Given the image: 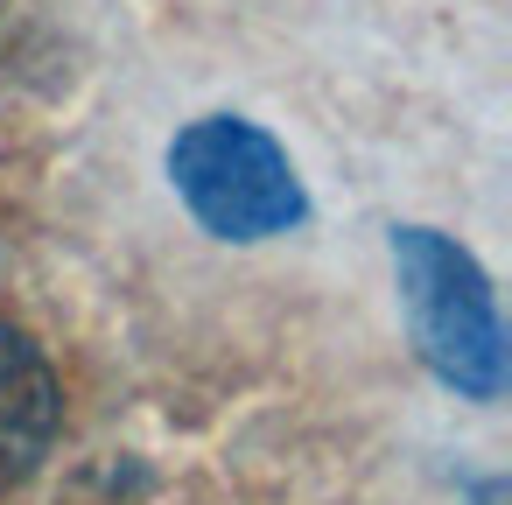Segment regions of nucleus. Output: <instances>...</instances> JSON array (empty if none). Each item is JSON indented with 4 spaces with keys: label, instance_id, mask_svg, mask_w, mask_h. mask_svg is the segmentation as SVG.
<instances>
[{
    "label": "nucleus",
    "instance_id": "obj_3",
    "mask_svg": "<svg viewBox=\"0 0 512 505\" xmlns=\"http://www.w3.org/2000/svg\"><path fill=\"white\" fill-rule=\"evenodd\" d=\"M57 421H64V393H57L50 358L22 330L0 323V491L22 484L50 456Z\"/></svg>",
    "mask_w": 512,
    "mask_h": 505
},
{
    "label": "nucleus",
    "instance_id": "obj_4",
    "mask_svg": "<svg viewBox=\"0 0 512 505\" xmlns=\"http://www.w3.org/2000/svg\"><path fill=\"white\" fill-rule=\"evenodd\" d=\"M477 505H505V484H484V491H477Z\"/></svg>",
    "mask_w": 512,
    "mask_h": 505
},
{
    "label": "nucleus",
    "instance_id": "obj_1",
    "mask_svg": "<svg viewBox=\"0 0 512 505\" xmlns=\"http://www.w3.org/2000/svg\"><path fill=\"white\" fill-rule=\"evenodd\" d=\"M393 260H400V295H407V323L428 372L470 400H491L505 386V337H498L484 267L421 225L393 232Z\"/></svg>",
    "mask_w": 512,
    "mask_h": 505
},
{
    "label": "nucleus",
    "instance_id": "obj_2",
    "mask_svg": "<svg viewBox=\"0 0 512 505\" xmlns=\"http://www.w3.org/2000/svg\"><path fill=\"white\" fill-rule=\"evenodd\" d=\"M169 176H176L183 204L197 211V225L218 239H274V232L302 225V211H309L288 155L253 120H232V113L183 127L169 148Z\"/></svg>",
    "mask_w": 512,
    "mask_h": 505
}]
</instances>
